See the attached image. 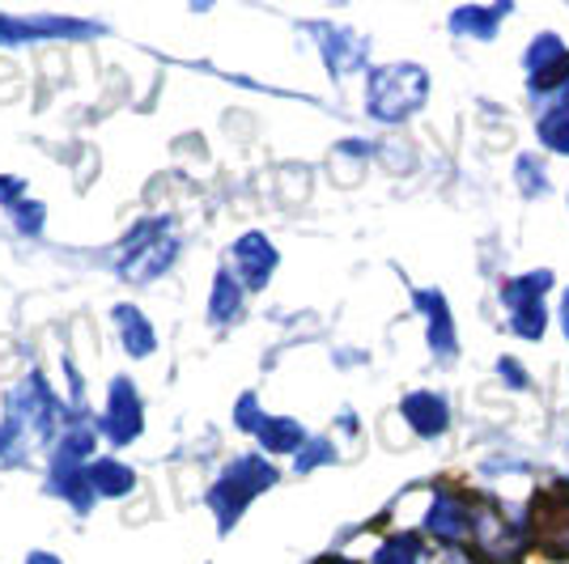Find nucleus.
I'll use <instances>...</instances> for the list:
<instances>
[{
  "mask_svg": "<svg viewBox=\"0 0 569 564\" xmlns=\"http://www.w3.org/2000/svg\"><path fill=\"white\" fill-rule=\"evenodd\" d=\"M328 459H332V446H328V442H323V446H310L307 454H302V459H298V467L307 471V467H315V463H328Z\"/></svg>",
  "mask_w": 569,
  "mask_h": 564,
  "instance_id": "17",
  "label": "nucleus"
},
{
  "mask_svg": "<svg viewBox=\"0 0 569 564\" xmlns=\"http://www.w3.org/2000/svg\"><path fill=\"white\" fill-rule=\"evenodd\" d=\"M536 132H540L545 149L569 158V107H552L548 115H540V128H536Z\"/></svg>",
  "mask_w": 569,
  "mask_h": 564,
  "instance_id": "11",
  "label": "nucleus"
},
{
  "mask_svg": "<svg viewBox=\"0 0 569 564\" xmlns=\"http://www.w3.org/2000/svg\"><path fill=\"white\" fill-rule=\"evenodd\" d=\"M548 284H552L548 272H527V276H515V281H506V289H501V302H506L510 314L522 310V306H536V302L545 298Z\"/></svg>",
  "mask_w": 569,
  "mask_h": 564,
  "instance_id": "10",
  "label": "nucleus"
},
{
  "mask_svg": "<svg viewBox=\"0 0 569 564\" xmlns=\"http://www.w3.org/2000/svg\"><path fill=\"white\" fill-rule=\"evenodd\" d=\"M403 421L412 424L421 437H442L447 424H451V407L442 395H429V391H417L403 400Z\"/></svg>",
  "mask_w": 569,
  "mask_h": 564,
  "instance_id": "5",
  "label": "nucleus"
},
{
  "mask_svg": "<svg viewBox=\"0 0 569 564\" xmlns=\"http://www.w3.org/2000/svg\"><path fill=\"white\" fill-rule=\"evenodd\" d=\"M561 331H566V340H569V289H566V298H561Z\"/></svg>",
  "mask_w": 569,
  "mask_h": 564,
  "instance_id": "18",
  "label": "nucleus"
},
{
  "mask_svg": "<svg viewBox=\"0 0 569 564\" xmlns=\"http://www.w3.org/2000/svg\"><path fill=\"white\" fill-rule=\"evenodd\" d=\"M510 328H515V335H522V340H540L548 328V314H545V302H536V306H522L510 314Z\"/></svg>",
  "mask_w": 569,
  "mask_h": 564,
  "instance_id": "13",
  "label": "nucleus"
},
{
  "mask_svg": "<svg viewBox=\"0 0 569 564\" xmlns=\"http://www.w3.org/2000/svg\"><path fill=\"white\" fill-rule=\"evenodd\" d=\"M429 94V77L417 64H387L370 72V115L382 123H400L412 111H421Z\"/></svg>",
  "mask_w": 569,
  "mask_h": 564,
  "instance_id": "1",
  "label": "nucleus"
},
{
  "mask_svg": "<svg viewBox=\"0 0 569 564\" xmlns=\"http://www.w3.org/2000/svg\"><path fill=\"white\" fill-rule=\"evenodd\" d=\"M506 9H480V4H463L451 13L455 34H468V39H493L498 34V18Z\"/></svg>",
  "mask_w": 569,
  "mask_h": 564,
  "instance_id": "8",
  "label": "nucleus"
},
{
  "mask_svg": "<svg viewBox=\"0 0 569 564\" xmlns=\"http://www.w3.org/2000/svg\"><path fill=\"white\" fill-rule=\"evenodd\" d=\"M260 442L268 450H298L302 446V429H298L293 421H263Z\"/></svg>",
  "mask_w": 569,
  "mask_h": 564,
  "instance_id": "12",
  "label": "nucleus"
},
{
  "mask_svg": "<svg viewBox=\"0 0 569 564\" xmlns=\"http://www.w3.org/2000/svg\"><path fill=\"white\" fill-rule=\"evenodd\" d=\"M238 259H242L247 281L256 284V289H260V284L268 281V272L277 268V251H272L260 234H251V238H242V242H238Z\"/></svg>",
  "mask_w": 569,
  "mask_h": 564,
  "instance_id": "9",
  "label": "nucleus"
},
{
  "mask_svg": "<svg viewBox=\"0 0 569 564\" xmlns=\"http://www.w3.org/2000/svg\"><path fill=\"white\" fill-rule=\"evenodd\" d=\"M417 552H421V547H417L412 540H391L379 552V561H375V564H412V561H417Z\"/></svg>",
  "mask_w": 569,
  "mask_h": 564,
  "instance_id": "15",
  "label": "nucleus"
},
{
  "mask_svg": "<svg viewBox=\"0 0 569 564\" xmlns=\"http://www.w3.org/2000/svg\"><path fill=\"white\" fill-rule=\"evenodd\" d=\"M417 306L426 314V331H429V349L438 356H455V319L447 302H442V293L438 289H421L417 293Z\"/></svg>",
  "mask_w": 569,
  "mask_h": 564,
  "instance_id": "4",
  "label": "nucleus"
},
{
  "mask_svg": "<svg viewBox=\"0 0 569 564\" xmlns=\"http://www.w3.org/2000/svg\"><path fill=\"white\" fill-rule=\"evenodd\" d=\"M277 480V471L268 467V463H260V459H242V463H234V467L226 471V480L217 484L213 493V505L221 510L226 517H234L251 496L260 493V489H268Z\"/></svg>",
  "mask_w": 569,
  "mask_h": 564,
  "instance_id": "3",
  "label": "nucleus"
},
{
  "mask_svg": "<svg viewBox=\"0 0 569 564\" xmlns=\"http://www.w3.org/2000/svg\"><path fill=\"white\" fill-rule=\"evenodd\" d=\"M433 564H472L468 556H459V552H447V556H438Z\"/></svg>",
  "mask_w": 569,
  "mask_h": 564,
  "instance_id": "19",
  "label": "nucleus"
},
{
  "mask_svg": "<svg viewBox=\"0 0 569 564\" xmlns=\"http://www.w3.org/2000/svg\"><path fill=\"white\" fill-rule=\"evenodd\" d=\"M323 56H328V64H332L336 77H345V72L361 69V60H366V39H353V34H345V30H328V34H323Z\"/></svg>",
  "mask_w": 569,
  "mask_h": 564,
  "instance_id": "7",
  "label": "nucleus"
},
{
  "mask_svg": "<svg viewBox=\"0 0 569 564\" xmlns=\"http://www.w3.org/2000/svg\"><path fill=\"white\" fill-rule=\"evenodd\" d=\"M498 374H501V382H506V386H515V391L531 386V382L522 377V365L515 361V356H501V361H498Z\"/></svg>",
  "mask_w": 569,
  "mask_h": 564,
  "instance_id": "16",
  "label": "nucleus"
},
{
  "mask_svg": "<svg viewBox=\"0 0 569 564\" xmlns=\"http://www.w3.org/2000/svg\"><path fill=\"white\" fill-rule=\"evenodd\" d=\"M515 165H519V191H522V195H536V200H540V195H548V174H545V162H540V158L522 153Z\"/></svg>",
  "mask_w": 569,
  "mask_h": 564,
  "instance_id": "14",
  "label": "nucleus"
},
{
  "mask_svg": "<svg viewBox=\"0 0 569 564\" xmlns=\"http://www.w3.org/2000/svg\"><path fill=\"white\" fill-rule=\"evenodd\" d=\"M522 64H527V85H531V94H561V85L569 81V51L557 34H540V39L527 48Z\"/></svg>",
  "mask_w": 569,
  "mask_h": 564,
  "instance_id": "2",
  "label": "nucleus"
},
{
  "mask_svg": "<svg viewBox=\"0 0 569 564\" xmlns=\"http://www.w3.org/2000/svg\"><path fill=\"white\" fill-rule=\"evenodd\" d=\"M426 531L442 543L463 540V535H468V510H463V501H455V496H438V501H433V510L426 514Z\"/></svg>",
  "mask_w": 569,
  "mask_h": 564,
  "instance_id": "6",
  "label": "nucleus"
}]
</instances>
